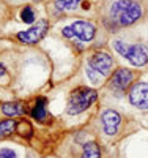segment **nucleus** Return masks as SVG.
I'll return each mask as SVG.
<instances>
[{
  "instance_id": "f257e3e1",
  "label": "nucleus",
  "mask_w": 148,
  "mask_h": 158,
  "mask_svg": "<svg viewBox=\"0 0 148 158\" xmlns=\"http://www.w3.org/2000/svg\"><path fill=\"white\" fill-rule=\"evenodd\" d=\"M98 98V94L96 90L93 89H88V87H80V89H76L71 97H70V101H68V114H80L84 112L85 109H88L93 103L96 101Z\"/></svg>"
},
{
  "instance_id": "f03ea898",
  "label": "nucleus",
  "mask_w": 148,
  "mask_h": 158,
  "mask_svg": "<svg viewBox=\"0 0 148 158\" xmlns=\"http://www.w3.org/2000/svg\"><path fill=\"white\" fill-rule=\"evenodd\" d=\"M114 48L120 56L128 59L134 67H143L148 62V48L143 44H126L125 41H114Z\"/></svg>"
},
{
  "instance_id": "7ed1b4c3",
  "label": "nucleus",
  "mask_w": 148,
  "mask_h": 158,
  "mask_svg": "<svg viewBox=\"0 0 148 158\" xmlns=\"http://www.w3.org/2000/svg\"><path fill=\"white\" fill-rule=\"evenodd\" d=\"M62 32L68 38L76 36L79 40H82V41H90V40H93V36H95L96 29H95V25H93L91 22H88V21H76L71 25L63 27Z\"/></svg>"
},
{
  "instance_id": "20e7f679",
  "label": "nucleus",
  "mask_w": 148,
  "mask_h": 158,
  "mask_svg": "<svg viewBox=\"0 0 148 158\" xmlns=\"http://www.w3.org/2000/svg\"><path fill=\"white\" fill-rule=\"evenodd\" d=\"M47 32V21L41 19L38 21L36 24H33V27H30L29 30H24V32H19L18 33V38L21 40L22 43H27V44H32V43H36L39 41Z\"/></svg>"
},
{
  "instance_id": "39448f33",
  "label": "nucleus",
  "mask_w": 148,
  "mask_h": 158,
  "mask_svg": "<svg viewBox=\"0 0 148 158\" xmlns=\"http://www.w3.org/2000/svg\"><path fill=\"white\" fill-rule=\"evenodd\" d=\"M129 101L132 106L139 109H148V84L146 82L134 84L129 90Z\"/></svg>"
},
{
  "instance_id": "423d86ee",
  "label": "nucleus",
  "mask_w": 148,
  "mask_h": 158,
  "mask_svg": "<svg viewBox=\"0 0 148 158\" xmlns=\"http://www.w3.org/2000/svg\"><path fill=\"white\" fill-rule=\"evenodd\" d=\"M90 67L93 70H96L98 73H101L102 76H109V73L112 71V67H114V60L109 54L106 52H96L90 57Z\"/></svg>"
},
{
  "instance_id": "0eeeda50",
  "label": "nucleus",
  "mask_w": 148,
  "mask_h": 158,
  "mask_svg": "<svg viewBox=\"0 0 148 158\" xmlns=\"http://www.w3.org/2000/svg\"><path fill=\"white\" fill-rule=\"evenodd\" d=\"M101 120H102V127H104V133L106 135H115L117 130L122 123V117L117 111H112V109H106L101 115Z\"/></svg>"
},
{
  "instance_id": "6e6552de",
  "label": "nucleus",
  "mask_w": 148,
  "mask_h": 158,
  "mask_svg": "<svg viewBox=\"0 0 148 158\" xmlns=\"http://www.w3.org/2000/svg\"><path fill=\"white\" fill-rule=\"evenodd\" d=\"M134 81V73L128 68H120L114 73L112 79H110V87L114 90H125L131 82Z\"/></svg>"
},
{
  "instance_id": "1a4fd4ad",
  "label": "nucleus",
  "mask_w": 148,
  "mask_h": 158,
  "mask_svg": "<svg viewBox=\"0 0 148 158\" xmlns=\"http://www.w3.org/2000/svg\"><path fill=\"white\" fill-rule=\"evenodd\" d=\"M140 16H142V6H140L139 3L131 2V3L128 5V8H126L115 21H117L120 25H131V24H134L136 21H139Z\"/></svg>"
},
{
  "instance_id": "9d476101",
  "label": "nucleus",
  "mask_w": 148,
  "mask_h": 158,
  "mask_svg": "<svg viewBox=\"0 0 148 158\" xmlns=\"http://www.w3.org/2000/svg\"><path fill=\"white\" fill-rule=\"evenodd\" d=\"M46 114H47V111H46V98L39 97V98L36 100V103H35L33 109H32V117L35 118V120L41 122L43 118L46 117Z\"/></svg>"
},
{
  "instance_id": "9b49d317",
  "label": "nucleus",
  "mask_w": 148,
  "mask_h": 158,
  "mask_svg": "<svg viewBox=\"0 0 148 158\" xmlns=\"http://www.w3.org/2000/svg\"><path fill=\"white\" fill-rule=\"evenodd\" d=\"M2 112L8 117H13V115H21L24 111H22V104H19V103H3Z\"/></svg>"
},
{
  "instance_id": "f8f14e48",
  "label": "nucleus",
  "mask_w": 148,
  "mask_h": 158,
  "mask_svg": "<svg viewBox=\"0 0 148 158\" xmlns=\"http://www.w3.org/2000/svg\"><path fill=\"white\" fill-rule=\"evenodd\" d=\"M82 158H101V150L96 142H87L84 146Z\"/></svg>"
},
{
  "instance_id": "ddd939ff",
  "label": "nucleus",
  "mask_w": 148,
  "mask_h": 158,
  "mask_svg": "<svg viewBox=\"0 0 148 158\" xmlns=\"http://www.w3.org/2000/svg\"><path fill=\"white\" fill-rule=\"evenodd\" d=\"M14 130H16V122L14 120H10V118L8 120H2L0 122V138L11 135Z\"/></svg>"
},
{
  "instance_id": "4468645a",
  "label": "nucleus",
  "mask_w": 148,
  "mask_h": 158,
  "mask_svg": "<svg viewBox=\"0 0 148 158\" xmlns=\"http://www.w3.org/2000/svg\"><path fill=\"white\" fill-rule=\"evenodd\" d=\"M82 0H57L55 8L58 11H66V10H74Z\"/></svg>"
},
{
  "instance_id": "2eb2a0df",
  "label": "nucleus",
  "mask_w": 148,
  "mask_h": 158,
  "mask_svg": "<svg viewBox=\"0 0 148 158\" xmlns=\"http://www.w3.org/2000/svg\"><path fill=\"white\" fill-rule=\"evenodd\" d=\"M16 130H18V133L24 138H30L33 135V128L27 120H22V122L16 123Z\"/></svg>"
},
{
  "instance_id": "dca6fc26",
  "label": "nucleus",
  "mask_w": 148,
  "mask_h": 158,
  "mask_svg": "<svg viewBox=\"0 0 148 158\" xmlns=\"http://www.w3.org/2000/svg\"><path fill=\"white\" fill-rule=\"evenodd\" d=\"M21 19L25 22V24H32L35 22V11L32 6H25L22 11H21Z\"/></svg>"
},
{
  "instance_id": "f3484780",
  "label": "nucleus",
  "mask_w": 148,
  "mask_h": 158,
  "mask_svg": "<svg viewBox=\"0 0 148 158\" xmlns=\"http://www.w3.org/2000/svg\"><path fill=\"white\" fill-rule=\"evenodd\" d=\"M0 158H18V152L14 149L3 147V149H0Z\"/></svg>"
},
{
  "instance_id": "a211bd4d",
  "label": "nucleus",
  "mask_w": 148,
  "mask_h": 158,
  "mask_svg": "<svg viewBox=\"0 0 148 158\" xmlns=\"http://www.w3.org/2000/svg\"><path fill=\"white\" fill-rule=\"evenodd\" d=\"M87 74H88V77H90V81H91V82H98V77L93 74V70H91V68L87 70Z\"/></svg>"
},
{
  "instance_id": "6ab92c4d",
  "label": "nucleus",
  "mask_w": 148,
  "mask_h": 158,
  "mask_svg": "<svg viewBox=\"0 0 148 158\" xmlns=\"http://www.w3.org/2000/svg\"><path fill=\"white\" fill-rule=\"evenodd\" d=\"M5 73H6V71H5V68L2 67V65H0V77H2V76H3Z\"/></svg>"
},
{
  "instance_id": "aec40b11",
  "label": "nucleus",
  "mask_w": 148,
  "mask_h": 158,
  "mask_svg": "<svg viewBox=\"0 0 148 158\" xmlns=\"http://www.w3.org/2000/svg\"><path fill=\"white\" fill-rule=\"evenodd\" d=\"M36 2H39V0H36Z\"/></svg>"
}]
</instances>
